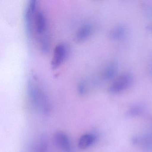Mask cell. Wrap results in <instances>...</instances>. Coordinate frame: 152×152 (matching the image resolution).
Masks as SVG:
<instances>
[{
  "label": "cell",
  "mask_w": 152,
  "mask_h": 152,
  "mask_svg": "<svg viewBox=\"0 0 152 152\" xmlns=\"http://www.w3.org/2000/svg\"><path fill=\"white\" fill-rule=\"evenodd\" d=\"M127 34V28L123 25H119L114 27L109 33V37L114 40L121 39Z\"/></svg>",
  "instance_id": "cell-5"
},
{
  "label": "cell",
  "mask_w": 152,
  "mask_h": 152,
  "mask_svg": "<svg viewBox=\"0 0 152 152\" xmlns=\"http://www.w3.org/2000/svg\"><path fill=\"white\" fill-rule=\"evenodd\" d=\"M144 107L140 104L136 105L131 107L127 113L128 116H134L138 115L143 112Z\"/></svg>",
  "instance_id": "cell-8"
},
{
  "label": "cell",
  "mask_w": 152,
  "mask_h": 152,
  "mask_svg": "<svg viewBox=\"0 0 152 152\" xmlns=\"http://www.w3.org/2000/svg\"><path fill=\"white\" fill-rule=\"evenodd\" d=\"M118 66L115 63H112L106 67L102 73V78L104 80H108L113 79L116 74Z\"/></svg>",
  "instance_id": "cell-7"
},
{
  "label": "cell",
  "mask_w": 152,
  "mask_h": 152,
  "mask_svg": "<svg viewBox=\"0 0 152 152\" xmlns=\"http://www.w3.org/2000/svg\"><path fill=\"white\" fill-rule=\"evenodd\" d=\"M27 90L33 104L44 113H48L50 107L49 101L35 79L29 82Z\"/></svg>",
  "instance_id": "cell-1"
},
{
  "label": "cell",
  "mask_w": 152,
  "mask_h": 152,
  "mask_svg": "<svg viewBox=\"0 0 152 152\" xmlns=\"http://www.w3.org/2000/svg\"><path fill=\"white\" fill-rule=\"evenodd\" d=\"M56 145L65 152H71V146L69 138L62 132H58L54 136Z\"/></svg>",
  "instance_id": "cell-4"
},
{
  "label": "cell",
  "mask_w": 152,
  "mask_h": 152,
  "mask_svg": "<svg viewBox=\"0 0 152 152\" xmlns=\"http://www.w3.org/2000/svg\"><path fill=\"white\" fill-rule=\"evenodd\" d=\"M133 81V77L129 73H125L117 77L109 87V91L116 94L125 90L131 86Z\"/></svg>",
  "instance_id": "cell-2"
},
{
  "label": "cell",
  "mask_w": 152,
  "mask_h": 152,
  "mask_svg": "<svg viewBox=\"0 0 152 152\" xmlns=\"http://www.w3.org/2000/svg\"><path fill=\"white\" fill-rule=\"evenodd\" d=\"M69 46L66 43H58L55 47L53 51V56L50 63L51 68L56 69L64 63L69 51Z\"/></svg>",
  "instance_id": "cell-3"
},
{
  "label": "cell",
  "mask_w": 152,
  "mask_h": 152,
  "mask_svg": "<svg viewBox=\"0 0 152 152\" xmlns=\"http://www.w3.org/2000/svg\"><path fill=\"white\" fill-rule=\"evenodd\" d=\"M96 140V137L90 133L83 134L81 136L78 141V147L80 149H84L91 146Z\"/></svg>",
  "instance_id": "cell-6"
}]
</instances>
